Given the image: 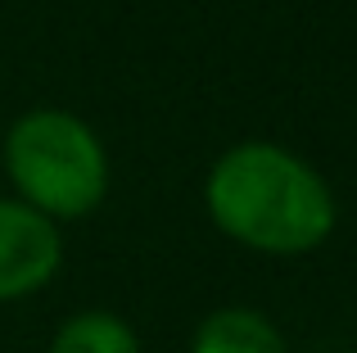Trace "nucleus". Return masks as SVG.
Here are the masks:
<instances>
[{
    "label": "nucleus",
    "mask_w": 357,
    "mask_h": 353,
    "mask_svg": "<svg viewBox=\"0 0 357 353\" xmlns=\"http://www.w3.org/2000/svg\"><path fill=\"white\" fill-rule=\"evenodd\" d=\"M63 263L59 222L36 213L32 204L0 200V303L27 299L45 290Z\"/></svg>",
    "instance_id": "obj_3"
},
{
    "label": "nucleus",
    "mask_w": 357,
    "mask_h": 353,
    "mask_svg": "<svg viewBox=\"0 0 357 353\" xmlns=\"http://www.w3.org/2000/svg\"><path fill=\"white\" fill-rule=\"evenodd\" d=\"M222 236L276 258L312 254L335 231V195L307 159L276 141H240L213 163L204 186Z\"/></svg>",
    "instance_id": "obj_1"
},
{
    "label": "nucleus",
    "mask_w": 357,
    "mask_h": 353,
    "mask_svg": "<svg viewBox=\"0 0 357 353\" xmlns=\"http://www.w3.org/2000/svg\"><path fill=\"white\" fill-rule=\"evenodd\" d=\"M190 353H289L276 322L258 308H218L195 326Z\"/></svg>",
    "instance_id": "obj_4"
},
{
    "label": "nucleus",
    "mask_w": 357,
    "mask_h": 353,
    "mask_svg": "<svg viewBox=\"0 0 357 353\" xmlns=\"http://www.w3.org/2000/svg\"><path fill=\"white\" fill-rule=\"evenodd\" d=\"M50 353H140V340L118 313H77L50 340Z\"/></svg>",
    "instance_id": "obj_5"
},
{
    "label": "nucleus",
    "mask_w": 357,
    "mask_h": 353,
    "mask_svg": "<svg viewBox=\"0 0 357 353\" xmlns=\"http://www.w3.org/2000/svg\"><path fill=\"white\" fill-rule=\"evenodd\" d=\"M5 172L18 200L54 222L86 218L109 195V154L68 109H27L5 132Z\"/></svg>",
    "instance_id": "obj_2"
}]
</instances>
